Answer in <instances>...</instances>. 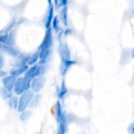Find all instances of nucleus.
I'll use <instances>...</instances> for the list:
<instances>
[{
    "mask_svg": "<svg viewBox=\"0 0 134 134\" xmlns=\"http://www.w3.org/2000/svg\"><path fill=\"white\" fill-rule=\"evenodd\" d=\"M13 91H9V90H6L5 88H4L2 86L0 87V97L4 100L7 101L11 97H13Z\"/></svg>",
    "mask_w": 134,
    "mask_h": 134,
    "instance_id": "obj_19",
    "label": "nucleus"
},
{
    "mask_svg": "<svg viewBox=\"0 0 134 134\" xmlns=\"http://www.w3.org/2000/svg\"><path fill=\"white\" fill-rule=\"evenodd\" d=\"M7 104L9 108L13 109V110H17L18 105H19V97L16 95H13L8 100H7Z\"/></svg>",
    "mask_w": 134,
    "mask_h": 134,
    "instance_id": "obj_17",
    "label": "nucleus"
},
{
    "mask_svg": "<svg viewBox=\"0 0 134 134\" xmlns=\"http://www.w3.org/2000/svg\"><path fill=\"white\" fill-rule=\"evenodd\" d=\"M29 66L27 64H24L21 67H19V68H11L9 71V75L15 77V78H19V77H21L23 75H24V73L26 72V71L28 69Z\"/></svg>",
    "mask_w": 134,
    "mask_h": 134,
    "instance_id": "obj_12",
    "label": "nucleus"
},
{
    "mask_svg": "<svg viewBox=\"0 0 134 134\" xmlns=\"http://www.w3.org/2000/svg\"><path fill=\"white\" fill-rule=\"evenodd\" d=\"M16 80V78H15L10 75H6L4 79H2V87L5 88L6 90H9V91H13Z\"/></svg>",
    "mask_w": 134,
    "mask_h": 134,
    "instance_id": "obj_9",
    "label": "nucleus"
},
{
    "mask_svg": "<svg viewBox=\"0 0 134 134\" xmlns=\"http://www.w3.org/2000/svg\"><path fill=\"white\" fill-rule=\"evenodd\" d=\"M68 117L66 115L64 119L58 124L57 134H66L68 130Z\"/></svg>",
    "mask_w": 134,
    "mask_h": 134,
    "instance_id": "obj_15",
    "label": "nucleus"
},
{
    "mask_svg": "<svg viewBox=\"0 0 134 134\" xmlns=\"http://www.w3.org/2000/svg\"><path fill=\"white\" fill-rule=\"evenodd\" d=\"M25 79H27L28 81H32L35 78L37 77V74H36V64L31 67H29L28 69L26 71V72L24 73V75H23Z\"/></svg>",
    "mask_w": 134,
    "mask_h": 134,
    "instance_id": "obj_16",
    "label": "nucleus"
},
{
    "mask_svg": "<svg viewBox=\"0 0 134 134\" xmlns=\"http://www.w3.org/2000/svg\"><path fill=\"white\" fill-rule=\"evenodd\" d=\"M34 96H35V93L31 90H29L21 94L20 96H19V105H18L16 111L19 113H20L22 111L27 110V108L30 107L31 102Z\"/></svg>",
    "mask_w": 134,
    "mask_h": 134,
    "instance_id": "obj_2",
    "label": "nucleus"
},
{
    "mask_svg": "<svg viewBox=\"0 0 134 134\" xmlns=\"http://www.w3.org/2000/svg\"><path fill=\"white\" fill-rule=\"evenodd\" d=\"M31 115L32 114H31V111L26 110V111H22V112L20 113V115H19V119L22 122H27L30 119V118L31 117Z\"/></svg>",
    "mask_w": 134,
    "mask_h": 134,
    "instance_id": "obj_21",
    "label": "nucleus"
},
{
    "mask_svg": "<svg viewBox=\"0 0 134 134\" xmlns=\"http://www.w3.org/2000/svg\"><path fill=\"white\" fill-rule=\"evenodd\" d=\"M51 28L56 32L60 31V20L58 16H54L53 22H52V24H51Z\"/></svg>",
    "mask_w": 134,
    "mask_h": 134,
    "instance_id": "obj_22",
    "label": "nucleus"
},
{
    "mask_svg": "<svg viewBox=\"0 0 134 134\" xmlns=\"http://www.w3.org/2000/svg\"><path fill=\"white\" fill-rule=\"evenodd\" d=\"M132 56H133V57H134V49L133 50V52H132Z\"/></svg>",
    "mask_w": 134,
    "mask_h": 134,
    "instance_id": "obj_27",
    "label": "nucleus"
},
{
    "mask_svg": "<svg viewBox=\"0 0 134 134\" xmlns=\"http://www.w3.org/2000/svg\"><path fill=\"white\" fill-rule=\"evenodd\" d=\"M6 75H8V73H7L5 71H4V70L1 69V70H0V79H4Z\"/></svg>",
    "mask_w": 134,
    "mask_h": 134,
    "instance_id": "obj_25",
    "label": "nucleus"
},
{
    "mask_svg": "<svg viewBox=\"0 0 134 134\" xmlns=\"http://www.w3.org/2000/svg\"><path fill=\"white\" fill-rule=\"evenodd\" d=\"M75 64V61L74 60H64L61 61L60 65V73L62 76H64L68 71H69L70 68L73 66Z\"/></svg>",
    "mask_w": 134,
    "mask_h": 134,
    "instance_id": "obj_13",
    "label": "nucleus"
},
{
    "mask_svg": "<svg viewBox=\"0 0 134 134\" xmlns=\"http://www.w3.org/2000/svg\"><path fill=\"white\" fill-rule=\"evenodd\" d=\"M53 5H54V8L56 9H62L65 6H68V1H65V0H56L54 2H53Z\"/></svg>",
    "mask_w": 134,
    "mask_h": 134,
    "instance_id": "obj_23",
    "label": "nucleus"
},
{
    "mask_svg": "<svg viewBox=\"0 0 134 134\" xmlns=\"http://www.w3.org/2000/svg\"><path fill=\"white\" fill-rule=\"evenodd\" d=\"M58 53H59L61 61L71 60V50H70V48L68 46V44L60 42L59 45V47H58Z\"/></svg>",
    "mask_w": 134,
    "mask_h": 134,
    "instance_id": "obj_6",
    "label": "nucleus"
},
{
    "mask_svg": "<svg viewBox=\"0 0 134 134\" xmlns=\"http://www.w3.org/2000/svg\"><path fill=\"white\" fill-rule=\"evenodd\" d=\"M129 131L130 134H134V122L133 124H131L130 126L129 127Z\"/></svg>",
    "mask_w": 134,
    "mask_h": 134,
    "instance_id": "obj_26",
    "label": "nucleus"
},
{
    "mask_svg": "<svg viewBox=\"0 0 134 134\" xmlns=\"http://www.w3.org/2000/svg\"><path fill=\"white\" fill-rule=\"evenodd\" d=\"M39 53H40V56H39L38 64H48V63L49 62V60L52 57L53 50L52 49H43V50H39Z\"/></svg>",
    "mask_w": 134,
    "mask_h": 134,
    "instance_id": "obj_11",
    "label": "nucleus"
},
{
    "mask_svg": "<svg viewBox=\"0 0 134 134\" xmlns=\"http://www.w3.org/2000/svg\"><path fill=\"white\" fill-rule=\"evenodd\" d=\"M54 112H55V119H56L57 124H59L66 115L65 112L63 110V108H62V105H61L60 100H57L55 104Z\"/></svg>",
    "mask_w": 134,
    "mask_h": 134,
    "instance_id": "obj_10",
    "label": "nucleus"
},
{
    "mask_svg": "<svg viewBox=\"0 0 134 134\" xmlns=\"http://www.w3.org/2000/svg\"><path fill=\"white\" fill-rule=\"evenodd\" d=\"M58 16L60 20V23H62L64 26H68V7L65 6L60 9Z\"/></svg>",
    "mask_w": 134,
    "mask_h": 134,
    "instance_id": "obj_14",
    "label": "nucleus"
},
{
    "mask_svg": "<svg viewBox=\"0 0 134 134\" xmlns=\"http://www.w3.org/2000/svg\"><path fill=\"white\" fill-rule=\"evenodd\" d=\"M1 52L2 53H5V54L9 55V57H13V59L18 58L21 55V53H22L15 46H7V45H3L2 46Z\"/></svg>",
    "mask_w": 134,
    "mask_h": 134,
    "instance_id": "obj_8",
    "label": "nucleus"
},
{
    "mask_svg": "<svg viewBox=\"0 0 134 134\" xmlns=\"http://www.w3.org/2000/svg\"><path fill=\"white\" fill-rule=\"evenodd\" d=\"M42 94L41 93H36L35 94V96L33 97L32 98V100L31 102V104H30V108H35L37 107H38V105L40 104L41 103V100H42Z\"/></svg>",
    "mask_w": 134,
    "mask_h": 134,
    "instance_id": "obj_20",
    "label": "nucleus"
},
{
    "mask_svg": "<svg viewBox=\"0 0 134 134\" xmlns=\"http://www.w3.org/2000/svg\"><path fill=\"white\" fill-rule=\"evenodd\" d=\"M29 90H31V82L25 79L24 76L17 78L13 91V94L19 97Z\"/></svg>",
    "mask_w": 134,
    "mask_h": 134,
    "instance_id": "obj_1",
    "label": "nucleus"
},
{
    "mask_svg": "<svg viewBox=\"0 0 134 134\" xmlns=\"http://www.w3.org/2000/svg\"><path fill=\"white\" fill-rule=\"evenodd\" d=\"M39 56H40L39 50L37 49L35 52H33L32 53H25L24 54V60L29 67H31V66H34V65L38 64Z\"/></svg>",
    "mask_w": 134,
    "mask_h": 134,
    "instance_id": "obj_7",
    "label": "nucleus"
},
{
    "mask_svg": "<svg viewBox=\"0 0 134 134\" xmlns=\"http://www.w3.org/2000/svg\"><path fill=\"white\" fill-rule=\"evenodd\" d=\"M2 45H1V44H0V51H1V49H2Z\"/></svg>",
    "mask_w": 134,
    "mask_h": 134,
    "instance_id": "obj_28",
    "label": "nucleus"
},
{
    "mask_svg": "<svg viewBox=\"0 0 134 134\" xmlns=\"http://www.w3.org/2000/svg\"><path fill=\"white\" fill-rule=\"evenodd\" d=\"M48 6H47V9H46V16H45V20H44V25L46 29H49L51 27V24L53 22V20L54 18V5L52 1H48Z\"/></svg>",
    "mask_w": 134,
    "mask_h": 134,
    "instance_id": "obj_5",
    "label": "nucleus"
},
{
    "mask_svg": "<svg viewBox=\"0 0 134 134\" xmlns=\"http://www.w3.org/2000/svg\"><path fill=\"white\" fill-rule=\"evenodd\" d=\"M46 79L45 76H40L35 78L31 81V90L35 93H40L46 85Z\"/></svg>",
    "mask_w": 134,
    "mask_h": 134,
    "instance_id": "obj_4",
    "label": "nucleus"
},
{
    "mask_svg": "<svg viewBox=\"0 0 134 134\" xmlns=\"http://www.w3.org/2000/svg\"><path fill=\"white\" fill-rule=\"evenodd\" d=\"M53 29L50 27L46 31L44 38L38 46V50H43V49H52V47L53 46Z\"/></svg>",
    "mask_w": 134,
    "mask_h": 134,
    "instance_id": "obj_3",
    "label": "nucleus"
},
{
    "mask_svg": "<svg viewBox=\"0 0 134 134\" xmlns=\"http://www.w3.org/2000/svg\"><path fill=\"white\" fill-rule=\"evenodd\" d=\"M68 93V88L66 86V84H65V82L63 80L59 89H58V91H57V97L59 100H62L65 95Z\"/></svg>",
    "mask_w": 134,
    "mask_h": 134,
    "instance_id": "obj_18",
    "label": "nucleus"
},
{
    "mask_svg": "<svg viewBox=\"0 0 134 134\" xmlns=\"http://www.w3.org/2000/svg\"><path fill=\"white\" fill-rule=\"evenodd\" d=\"M5 65V57H4V54L0 51V70L3 68Z\"/></svg>",
    "mask_w": 134,
    "mask_h": 134,
    "instance_id": "obj_24",
    "label": "nucleus"
}]
</instances>
